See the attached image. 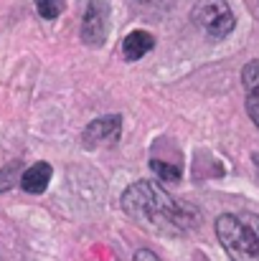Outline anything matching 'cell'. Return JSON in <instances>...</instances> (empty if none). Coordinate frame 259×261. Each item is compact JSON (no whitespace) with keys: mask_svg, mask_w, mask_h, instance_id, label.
<instances>
[{"mask_svg":"<svg viewBox=\"0 0 259 261\" xmlns=\"http://www.w3.org/2000/svg\"><path fill=\"white\" fill-rule=\"evenodd\" d=\"M191 23L201 28L208 38H216V41L226 38L237 25L234 13L226 0H198L191 8Z\"/></svg>","mask_w":259,"mask_h":261,"instance_id":"3","label":"cell"},{"mask_svg":"<svg viewBox=\"0 0 259 261\" xmlns=\"http://www.w3.org/2000/svg\"><path fill=\"white\" fill-rule=\"evenodd\" d=\"M120 132H122V117L107 114V117H99V119L86 124V129L82 132V142H84L86 150H94L104 142H117Z\"/></svg>","mask_w":259,"mask_h":261,"instance_id":"5","label":"cell"},{"mask_svg":"<svg viewBox=\"0 0 259 261\" xmlns=\"http://www.w3.org/2000/svg\"><path fill=\"white\" fill-rule=\"evenodd\" d=\"M216 236L231 261H259V216L224 213L216 218Z\"/></svg>","mask_w":259,"mask_h":261,"instance_id":"2","label":"cell"},{"mask_svg":"<svg viewBox=\"0 0 259 261\" xmlns=\"http://www.w3.org/2000/svg\"><path fill=\"white\" fill-rule=\"evenodd\" d=\"M145 8H155V10H168V8H173L178 0H140Z\"/></svg>","mask_w":259,"mask_h":261,"instance_id":"12","label":"cell"},{"mask_svg":"<svg viewBox=\"0 0 259 261\" xmlns=\"http://www.w3.org/2000/svg\"><path fill=\"white\" fill-rule=\"evenodd\" d=\"M64 0H36V10L43 20H56L64 13Z\"/></svg>","mask_w":259,"mask_h":261,"instance_id":"10","label":"cell"},{"mask_svg":"<svg viewBox=\"0 0 259 261\" xmlns=\"http://www.w3.org/2000/svg\"><path fill=\"white\" fill-rule=\"evenodd\" d=\"M18 170H20V165H18V163H10L8 168H3V170H0V193H5V190H10V188L15 185V180H18Z\"/></svg>","mask_w":259,"mask_h":261,"instance_id":"11","label":"cell"},{"mask_svg":"<svg viewBox=\"0 0 259 261\" xmlns=\"http://www.w3.org/2000/svg\"><path fill=\"white\" fill-rule=\"evenodd\" d=\"M120 205L132 221L166 236H183L201 221L196 208L183 200H175L163 185L153 180H137L127 185L120 198Z\"/></svg>","mask_w":259,"mask_h":261,"instance_id":"1","label":"cell"},{"mask_svg":"<svg viewBox=\"0 0 259 261\" xmlns=\"http://www.w3.org/2000/svg\"><path fill=\"white\" fill-rule=\"evenodd\" d=\"M242 82L247 89V114L259 129V59L249 61L242 71Z\"/></svg>","mask_w":259,"mask_h":261,"instance_id":"6","label":"cell"},{"mask_svg":"<svg viewBox=\"0 0 259 261\" xmlns=\"http://www.w3.org/2000/svg\"><path fill=\"white\" fill-rule=\"evenodd\" d=\"M51 175H54V168L49 163H36V165H31L26 173L20 175V188L26 193H31V195H41L49 188Z\"/></svg>","mask_w":259,"mask_h":261,"instance_id":"7","label":"cell"},{"mask_svg":"<svg viewBox=\"0 0 259 261\" xmlns=\"http://www.w3.org/2000/svg\"><path fill=\"white\" fill-rule=\"evenodd\" d=\"M150 170L158 175L160 180L166 182H178L180 180V165H173V163H166V160H150Z\"/></svg>","mask_w":259,"mask_h":261,"instance_id":"9","label":"cell"},{"mask_svg":"<svg viewBox=\"0 0 259 261\" xmlns=\"http://www.w3.org/2000/svg\"><path fill=\"white\" fill-rule=\"evenodd\" d=\"M132 261H160L150 249H137L135 251V256H132Z\"/></svg>","mask_w":259,"mask_h":261,"instance_id":"13","label":"cell"},{"mask_svg":"<svg viewBox=\"0 0 259 261\" xmlns=\"http://www.w3.org/2000/svg\"><path fill=\"white\" fill-rule=\"evenodd\" d=\"M109 33V5L104 0H89L82 18V41L86 46H102Z\"/></svg>","mask_w":259,"mask_h":261,"instance_id":"4","label":"cell"},{"mask_svg":"<svg viewBox=\"0 0 259 261\" xmlns=\"http://www.w3.org/2000/svg\"><path fill=\"white\" fill-rule=\"evenodd\" d=\"M155 46V38L148 33V31H132L125 41H122V54L127 61H137L143 59L145 54H150Z\"/></svg>","mask_w":259,"mask_h":261,"instance_id":"8","label":"cell"}]
</instances>
